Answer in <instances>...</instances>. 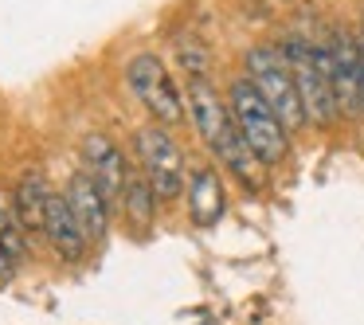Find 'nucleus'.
Segmentation results:
<instances>
[{
  "label": "nucleus",
  "mask_w": 364,
  "mask_h": 325,
  "mask_svg": "<svg viewBox=\"0 0 364 325\" xmlns=\"http://www.w3.org/2000/svg\"><path fill=\"white\" fill-rule=\"evenodd\" d=\"M247 67V79L259 87V95L270 102V110L282 118V126L290 129H301L306 126V106H301V95H298V82H294V71L290 63H286L282 48H267V43H259V48L247 51L243 59Z\"/></svg>",
  "instance_id": "nucleus-3"
},
{
  "label": "nucleus",
  "mask_w": 364,
  "mask_h": 325,
  "mask_svg": "<svg viewBox=\"0 0 364 325\" xmlns=\"http://www.w3.org/2000/svg\"><path fill=\"white\" fill-rule=\"evenodd\" d=\"M223 208H228V196H223V181L212 165H196L188 176V215L196 228H215L223 220Z\"/></svg>",
  "instance_id": "nucleus-11"
},
{
  "label": "nucleus",
  "mask_w": 364,
  "mask_h": 325,
  "mask_svg": "<svg viewBox=\"0 0 364 325\" xmlns=\"http://www.w3.org/2000/svg\"><path fill=\"white\" fill-rule=\"evenodd\" d=\"M137 161H141V173L149 176L157 200H176L184 192V157L161 126L137 129Z\"/></svg>",
  "instance_id": "nucleus-6"
},
{
  "label": "nucleus",
  "mask_w": 364,
  "mask_h": 325,
  "mask_svg": "<svg viewBox=\"0 0 364 325\" xmlns=\"http://www.w3.org/2000/svg\"><path fill=\"white\" fill-rule=\"evenodd\" d=\"M126 82H129V90H134L137 102L153 114L157 126H176V122L184 118L181 90H176L173 75L165 71V63H161L153 51H141V55L129 59L126 63Z\"/></svg>",
  "instance_id": "nucleus-5"
},
{
  "label": "nucleus",
  "mask_w": 364,
  "mask_h": 325,
  "mask_svg": "<svg viewBox=\"0 0 364 325\" xmlns=\"http://www.w3.org/2000/svg\"><path fill=\"white\" fill-rule=\"evenodd\" d=\"M51 188L40 173H24L16 184V220L24 223V231H43V215H48Z\"/></svg>",
  "instance_id": "nucleus-12"
},
{
  "label": "nucleus",
  "mask_w": 364,
  "mask_h": 325,
  "mask_svg": "<svg viewBox=\"0 0 364 325\" xmlns=\"http://www.w3.org/2000/svg\"><path fill=\"white\" fill-rule=\"evenodd\" d=\"M82 165H87V173L106 188L110 200L122 196V188H126V181H129V165H126L122 149L110 142V137H102V134L82 137Z\"/></svg>",
  "instance_id": "nucleus-9"
},
{
  "label": "nucleus",
  "mask_w": 364,
  "mask_h": 325,
  "mask_svg": "<svg viewBox=\"0 0 364 325\" xmlns=\"http://www.w3.org/2000/svg\"><path fill=\"white\" fill-rule=\"evenodd\" d=\"M282 55L294 71V82H298V95H301V106H306V118L314 126H333L341 114L337 106V95H333V82H329V71L321 63V43H309L301 36H290L282 43Z\"/></svg>",
  "instance_id": "nucleus-4"
},
{
  "label": "nucleus",
  "mask_w": 364,
  "mask_h": 325,
  "mask_svg": "<svg viewBox=\"0 0 364 325\" xmlns=\"http://www.w3.org/2000/svg\"><path fill=\"white\" fill-rule=\"evenodd\" d=\"M67 200H71V212L79 215L87 239H102L106 228H110V196H106V188L87 173V169H79V173L71 176Z\"/></svg>",
  "instance_id": "nucleus-8"
},
{
  "label": "nucleus",
  "mask_w": 364,
  "mask_h": 325,
  "mask_svg": "<svg viewBox=\"0 0 364 325\" xmlns=\"http://www.w3.org/2000/svg\"><path fill=\"white\" fill-rule=\"evenodd\" d=\"M122 204H126V215L137 223V228H149L153 212H157V192H153L149 176H145V173H129L126 188H122Z\"/></svg>",
  "instance_id": "nucleus-13"
},
{
  "label": "nucleus",
  "mask_w": 364,
  "mask_h": 325,
  "mask_svg": "<svg viewBox=\"0 0 364 325\" xmlns=\"http://www.w3.org/2000/svg\"><path fill=\"white\" fill-rule=\"evenodd\" d=\"M12 267H16V259H12L4 247H0V275H12Z\"/></svg>",
  "instance_id": "nucleus-15"
},
{
  "label": "nucleus",
  "mask_w": 364,
  "mask_h": 325,
  "mask_svg": "<svg viewBox=\"0 0 364 325\" xmlns=\"http://www.w3.org/2000/svg\"><path fill=\"white\" fill-rule=\"evenodd\" d=\"M20 231H24V223L12 220V215L0 208V247H4L12 259H24V235H20Z\"/></svg>",
  "instance_id": "nucleus-14"
},
{
  "label": "nucleus",
  "mask_w": 364,
  "mask_h": 325,
  "mask_svg": "<svg viewBox=\"0 0 364 325\" xmlns=\"http://www.w3.org/2000/svg\"><path fill=\"white\" fill-rule=\"evenodd\" d=\"M43 235H48V243L55 247L59 259H67V262L82 259V251H87V231H82L79 215L71 212V200L59 196V192H51V200H48Z\"/></svg>",
  "instance_id": "nucleus-10"
},
{
  "label": "nucleus",
  "mask_w": 364,
  "mask_h": 325,
  "mask_svg": "<svg viewBox=\"0 0 364 325\" xmlns=\"http://www.w3.org/2000/svg\"><path fill=\"white\" fill-rule=\"evenodd\" d=\"M321 63L329 71L333 95H337L341 114L364 110V67H360V43L348 32H333L329 43H321Z\"/></svg>",
  "instance_id": "nucleus-7"
},
{
  "label": "nucleus",
  "mask_w": 364,
  "mask_h": 325,
  "mask_svg": "<svg viewBox=\"0 0 364 325\" xmlns=\"http://www.w3.org/2000/svg\"><path fill=\"white\" fill-rule=\"evenodd\" d=\"M228 106H231V118H235L239 134L251 145L255 157H259L262 165H282L286 153H290V129L282 126V118L270 110V102L259 95V87H255L247 75L231 79Z\"/></svg>",
  "instance_id": "nucleus-2"
},
{
  "label": "nucleus",
  "mask_w": 364,
  "mask_h": 325,
  "mask_svg": "<svg viewBox=\"0 0 364 325\" xmlns=\"http://www.w3.org/2000/svg\"><path fill=\"white\" fill-rule=\"evenodd\" d=\"M184 106H188V118H192V126H196V134L204 137V145L220 157V165L231 169V176H239L247 188H259L262 184V173H259L262 161L255 157L251 145L243 142L235 118H231V106L220 98V90L208 79H192L188 82V102Z\"/></svg>",
  "instance_id": "nucleus-1"
}]
</instances>
